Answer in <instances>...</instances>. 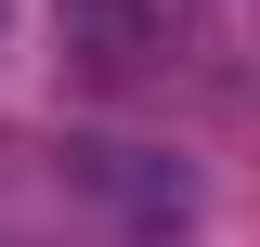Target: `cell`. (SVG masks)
<instances>
[{
    "label": "cell",
    "instance_id": "1",
    "mask_svg": "<svg viewBox=\"0 0 260 247\" xmlns=\"http://www.w3.org/2000/svg\"><path fill=\"white\" fill-rule=\"evenodd\" d=\"M182 26V0H65V52L91 65V78H143Z\"/></svg>",
    "mask_w": 260,
    "mask_h": 247
}]
</instances>
